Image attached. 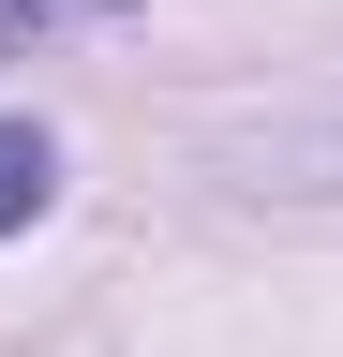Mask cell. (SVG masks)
Listing matches in <instances>:
<instances>
[{
  "label": "cell",
  "mask_w": 343,
  "mask_h": 357,
  "mask_svg": "<svg viewBox=\"0 0 343 357\" xmlns=\"http://www.w3.org/2000/svg\"><path fill=\"white\" fill-rule=\"evenodd\" d=\"M45 194H60V149L30 119H0V238H15V223H45Z\"/></svg>",
  "instance_id": "2"
},
{
  "label": "cell",
  "mask_w": 343,
  "mask_h": 357,
  "mask_svg": "<svg viewBox=\"0 0 343 357\" xmlns=\"http://www.w3.org/2000/svg\"><path fill=\"white\" fill-rule=\"evenodd\" d=\"M254 194H343V119L269 134V149H254Z\"/></svg>",
  "instance_id": "1"
},
{
  "label": "cell",
  "mask_w": 343,
  "mask_h": 357,
  "mask_svg": "<svg viewBox=\"0 0 343 357\" xmlns=\"http://www.w3.org/2000/svg\"><path fill=\"white\" fill-rule=\"evenodd\" d=\"M45 15H60V0H0V60H15V45L45 30Z\"/></svg>",
  "instance_id": "3"
}]
</instances>
